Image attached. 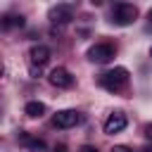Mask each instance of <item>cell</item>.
<instances>
[{"label":"cell","mask_w":152,"mask_h":152,"mask_svg":"<svg viewBox=\"0 0 152 152\" xmlns=\"http://www.w3.org/2000/svg\"><path fill=\"white\" fill-rule=\"evenodd\" d=\"M112 57H114V48H112L109 43H95V45L88 50V59L95 62V64H107Z\"/></svg>","instance_id":"277c9868"},{"label":"cell","mask_w":152,"mask_h":152,"mask_svg":"<svg viewBox=\"0 0 152 152\" xmlns=\"http://www.w3.org/2000/svg\"><path fill=\"white\" fill-rule=\"evenodd\" d=\"M19 142L21 145H26L31 152H45V142L43 140H38V138H31L28 133H24V131H19Z\"/></svg>","instance_id":"9c48e42d"},{"label":"cell","mask_w":152,"mask_h":152,"mask_svg":"<svg viewBox=\"0 0 152 152\" xmlns=\"http://www.w3.org/2000/svg\"><path fill=\"white\" fill-rule=\"evenodd\" d=\"M2 26H5V28H10V26H24V17H21V14H19V17H10V14H7V17L2 19Z\"/></svg>","instance_id":"8fae6325"},{"label":"cell","mask_w":152,"mask_h":152,"mask_svg":"<svg viewBox=\"0 0 152 152\" xmlns=\"http://www.w3.org/2000/svg\"><path fill=\"white\" fill-rule=\"evenodd\" d=\"M140 152H152V145H145V147H142Z\"/></svg>","instance_id":"2e32d148"},{"label":"cell","mask_w":152,"mask_h":152,"mask_svg":"<svg viewBox=\"0 0 152 152\" xmlns=\"http://www.w3.org/2000/svg\"><path fill=\"white\" fill-rule=\"evenodd\" d=\"M147 19H150V21H152V10H150V12H147Z\"/></svg>","instance_id":"e0dca14e"},{"label":"cell","mask_w":152,"mask_h":152,"mask_svg":"<svg viewBox=\"0 0 152 152\" xmlns=\"http://www.w3.org/2000/svg\"><path fill=\"white\" fill-rule=\"evenodd\" d=\"M52 121H55L57 128H71V126H76V124L81 121V114H78L76 109H59Z\"/></svg>","instance_id":"8992f818"},{"label":"cell","mask_w":152,"mask_h":152,"mask_svg":"<svg viewBox=\"0 0 152 152\" xmlns=\"http://www.w3.org/2000/svg\"><path fill=\"white\" fill-rule=\"evenodd\" d=\"M78 152H97V150H95V147H93V145H83V147H81V150H78Z\"/></svg>","instance_id":"5bb4252c"},{"label":"cell","mask_w":152,"mask_h":152,"mask_svg":"<svg viewBox=\"0 0 152 152\" xmlns=\"http://www.w3.org/2000/svg\"><path fill=\"white\" fill-rule=\"evenodd\" d=\"M55 152H69V150H66V145H57V147H55Z\"/></svg>","instance_id":"9a60e30c"},{"label":"cell","mask_w":152,"mask_h":152,"mask_svg":"<svg viewBox=\"0 0 152 152\" xmlns=\"http://www.w3.org/2000/svg\"><path fill=\"white\" fill-rule=\"evenodd\" d=\"M24 112H26L28 116H33V119H36V116L40 119V116L45 114V104H43V102H38V100H33V102H26Z\"/></svg>","instance_id":"30bf717a"},{"label":"cell","mask_w":152,"mask_h":152,"mask_svg":"<svg viewBox=\"0 0 152 152\" xmlns=\"http://www.w3.org/2000/svg\"><path fill=\"white\" fill-rule=\"evenodd\" d=\"M150 57H152V48H150Z\"/></svg>","instance_id":"ac0fdd59"},{"label":"cell","mask_w":152,"mask_h":152,"mask_svg":"<svg viewBox=\"0 0 152 152\" xmlns=\"http://www.w3.org/2000/svg\"><path fill=\"white\" fill-rule=\"evenodd\" d=\"M48 81H50V86H55V88H71V86H74V76H71L64 66H55V69L50 71Z\"/></svg>","instance_id":"5b68a950"},{"label":"cell","mask_w":152,"mask_h":152,"mask_svg":"<svg viewBox=\"0 0 152 152\" xmlns=\"http://www.w3.org/2000/svg\"><path fill=\"white\" fill-rule=\"evenodd\" d=\"M48 19H50L52 24H59V26H64V24H69V21L74 19V7H71L69 2H59V5L50 7V12H48Z\"/></svg>","instance_id":"3957f363"},{"label":"cell","mask_w":152,"mask_h":152,"mask_svg":"<svg viewBox=\"0 0 152 152\" xmlns=\"http://www.w3.org/2000/svg\"><path fill=\"white\" fill-rule=\"evenodd\" d=\"M109 152H133V150H131V147H126V145H114Z\"/></svg>","instance_id":"4fadbf2b"},{"label":"cell","mask_w":152,"mask_h":152,"mask_svg":"<svg viewBox=\"0 0 152 152\" xmlns=\"http://www.w3.org/2000/svg\"><path fill=\"white\" fill-rule=\"evenodd\" d=\"M142 135H145L147 140H152V124H145V126H142Z\"/></svg>","instance_id":"7c38bea8"},{"label":"cell","mask_w":152,"mask_h":152,"mask_svg":"<svg viewBox=\"0 0 152 152\" xmlns=\"http://www.w3.org/2000/svg\"><path fill=\"white\" fill-rule=\"evenodd\" d=\"M28 59H31L33 66L43 69V66L50 62V48H48V45H33V48L28 50Z\"/></svg>","instance_id":"ba28073f"},{"label":"cell","mask_w":152,"mask_h":152,"mask_svg":"<svg viewBox=\"0 0 152 152\" xmlns=\"http://www.w3.org/2000/svg\"><path fill=\"white\" fill-rule=\"evenodd\" d=\"M138 19V7L131 2H116V7L112 10V21L119 26H128Z\"/></svg>","instance_id":"7a4b0ae2"},{"label":"cell","mask_w":152,"mask_h":152,"mask_svg":"<svg viewBox=\"0 0 152 152\" xmlns=\"http://www.w3.org/2000/svg\"><path fill=\"white\" fill-rule=\"evenodd\" d=\"M126 124H128V119H126L124 112H112V114L104 119V133H109V135L121 133V131L126 128Z\"/></svg>","instance_id":"52a82bcc"},{"label":"cell","mask_w":152,"mask_h":152,"mask_svg":"<svg viewBox=\"0 0 152 152\" xmlns=\"http://www.w3.org/2000/svg\"><path fill=\"white\" fill-rule=\"evenodd\" d=\"M126 83H128V69H124V66H114V69H109V71H104L100 76V86L104 90H109V93L124 90Z\"/></svg>","instance_id":"6da1fadb"}]
</instances>
